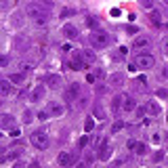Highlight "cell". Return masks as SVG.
I'll return each instance as SVG.
<instances>
[{"mask_svg": "<svg viewBox=\"0 0 168 168\" xmlns=\"http://www.w3.org/2000/svg\"><path fill=\"white\" fill-rule=\"evenodd\" d=\"M28 13L32 15L34 23H36V25H40V28L49 23V15H46V11H44L42 7H38V4H29V7H28Z\"/></svg>", "mask_w": 168, "mask_h": 168, "instance_id": "6da1fadb", "label": "cell"}, {"mask_svg": "<svg viewBox=\"0 0 168 168\" xmlns=\"http://www.w3.org/2000/svg\"><path fill=\"white\" fill-rule=\"evenodd\" d=\"M29 141H32V145H34L36 149H40V151L50 145V139H49V134L44 133V130H34L32 137H29Z\"/></svg>", "mask_w": 168, "mask_h": 168, "instance_id": "7a4b0ae2", "label": "cell"}, {"mask_svg": "<svg viewBox=\"0 0 168 168\" xmlns=\"http://www.w3.org/2000/svg\"><path fill=\"white\" fill-rule=\"evenodd\" d=\"M134 65H137V70H149V67H154V55L151 53H137L134 55Z\"/></svg>", "mask_w": 168, "mask_h": 168, "instance_id": "3957f363", "label": "cell"}, {"mask_svg": "<svg viewBox=\"0 0 168 168\" xmlns=\"http://www.w3.org/2000/svg\"><path fill=\"white\" fill-rule=\"evenodd\" d=\"M91 44L95 46V49H103V46L109 44V36L105 34L103 29H95V32L91 34Z\"/></svg>", "mask_w": 168, "mask_h": 168, "instance_id": "277c9868", "label": "cell"}, {"mask_svg": "<svg viewBox=\"0 0 168 168\" xmlns=\"http://www.w3.org/2000/svg\"><path fill=\"white\" fill-rule=\"evenodd\" d=\"M80 82H71L70 86H67V91H65V101L70 103V101H76L78 97H80Z\"/></svg>", "mask_w": 168, "mask_h": 168, "instance_id": "5b68a950", "label": "cell"}, {"mask_svg": "<svg viewBox=\"0 0 168 168\" xmlns=\"http://www.w3.org/2000/svg\"><path fill=\"white\" fill-rule=\"evenodd\" d=\"M76 160H78V154H67V151H61L59 154V164L63 168H70L71 164H76Z\"/></svg>", "mask_w": 168, "mask_h": 168, "instance_id": "8992f818", "label": "cell"}, {"mask_svg": "<svg viewBox=\"0 0 168 168\" xmlns=\"http://www.w3.org/2000/svg\"><path fill=\"white\" fill-rule=\"evenodd\" d=\"M67 67H71V70H86V65H84L82 61V55L80 53H71V63H67Z\"/></svg>", "mask_w": 168, "mask_h": 168, "instance_id": "52a82bcc", "label": "cell"}, {"mask_svg": "<svg viewBox=\"0 0 168 168\" xmlns=\"http://www.w3.org/2000/svg\"><path fill=\"white\" fill-rule=\"evenodd\" d=\"M4 128H8V130L15 128V118L11 113H2L0 116V130H4Z\"/></svg>", "mask_w": 168, "mask_h": 168, "instance_id": "ba28073f", "label": "cell"}, {"mask_svg": "<svg viewBox=\"0 0 168 168\" xmlns=\"http://www.w3.org/2000/svg\"><path fill=\"white\" fill-rule=\"evenodd\" d=\"M122 109H124V112H134V109H137V101H134L130 95H124V97H122Z\"/></svg>", "mask_w": 168, "mask_h": 168, "instance_id": "9c48e42d", "label": "cell"}, {"mask_svg": "<svg viewBox=\"0 0 168 168\" xmlns=\"http://www.w3.org/2000/svg\"><path fill=\"white\" fill-rule=\"evenodd\" d=\"M63 34H65V38H70V40H76L78 36H80V32H78L76 25H71V23H65V25H63Z\"/></svg>", "mask_w": 168, "mask_h": 168, "instance_id": "30bf717a", "label": "cell"}, {"mask_svg": "<svg viewBox=\"0 0 168 168\" xmlns=\"http://www.w3.org/2000/svg\"><path fill=\"white\" fill-rule=\"evenodd\" d=\"M99 160H109L112 158V147H109V143H107V139L103 141V145L99 147Z\"/></svg>", "mask_w": 168, "mask_h": 168, "instance_id": "8fae6325", "label": "cell"}, {"mask_svg": "<svg viewBox=\"0 0 168 168\" xmlns=\"http://www.w3.org/2000/svg\"><path fill=\"white\" fill-rule=\"evenodd\" d=\"M149 38L147 36H139V38H134V42H133V46H134V50H139V49H145V46H149Z\"/></svg>", "mask_w": 168, "mask_h": 168, "instance_id": "7c38bea8", "label": "cell"}, {"mask_svg": "<svg viewBox=\"0 0 168 168\" xmlns=\"http://www.w3.org/2000/svg\"><path fill=\"white\" fill-rule=\"evenodd\" d=\"M13 84L8 82V80H0V95H4V97H7V95H13Z\"/></svg>", "mask_w": 168, "mask_h": 168, "instance_id": "4fadbf2b", "label": "cell"}, {"mask_svg": "<svg viewBox=\"0 0 168 168\" xmlns=\"http://www.w3.org/2000/svg\"><path fill=\"white\" fill-rule=\"evenodd\" d=\"M80 55H82L84 65H88V63H95V61H97V57H95V53H92V50H82Z\"/></svg>", "mask_w": 168, "mask_h": 168, "instance_id": "5bb4252c", "label": "cell"}, {"mask_svg": "<svg viewBox=\"0 0 168 168\" xmlns=\"http://www.w3.org/2000/svg\"><path fill=\"white\" fill-rule=\"evenodd\" d=\"M63 112H65V107L61 103H50V109H49L50 116H63Z\"/></svg>", "mask_w": 168, "mask_h": 168, "instance_id": "9a60e30c", "label": "cell"}, {"mask_svg": "<svg viewBox=\"0 0 168 168\" xmlns=\"http://www.w3.org/2000/svg\"><path fill=\"white\" fill-rule=\"evenodd\" d=\"M44 92H46L44 86H36L34 91H32V101H40V99L44 97Z\"/></svg>", "mask_w": 168, "mask_h": 168, "instance_id": "2e32d148", "label": "cell"}, {"mask_svg": "<svg viewBox=\"0 0 168 168\" xmlns=\"http://www.w3.org/2000/svg\"><path fill=\"white\" fill-rule=\"evenodd\" d=\"M46 82H49L53 88H57V86L61 84V76H57V74H49V76H46Z\"/></svg>", "mask_w": 168, "mask_h": 168, "instance_id": "e0dca14e", "label": "cell"}, {"mask_svg": "<svg viewBox=\"0 0 168 168\" xmlns=\"http://www.w3.org/2000/svg\"><path fill=\"white\" fill-rule=\"evenodd\" d=\"M149 21H151L154 25H160L162 23V15L158 13V11H151V13H149Z\"/></svg>", "mask_w": 168, "mask_h": 168, "instance_id": "ac0fdd59", "label": "cell"}, {"mask_svg": "<svg viewBox=\"0 0 168 168\" xmlns=\"http://www.w3.org/2000/svg\"><path fill=\"white\" fill-rule=\"evenodd\" d=\"M23 80H25L23 74H13V76H8V82L11 84H23Z\"/></svg>", "mask_w": 168, "mask_h": 168, "instance_id": "d6986e66", "label": "cell"}, {"mask_svg": "<svg viewBox=\"0 0 168 168\" xmlns=\"http://www.w3.org/2000/svg\"><path fill=\"white\" fill-rule=\"evenodd\" d=\"M145 109H147L149 113H151V116H158V113H160V105H155V103H151V101H149Z\"/></svg>", "mask_w": 168, "mask_h": 168, "instance_id": "ffe728a7", "label": "cell"}, {"mask_svg": "<svg viewBox=\"0 0 168 168\" xmlns=\"http://www.w3.org/2000/svg\"><path fill=\"white\" fill-rule=\"evenodd\" d=\"M92 128H95V120H92V118H86V122H84V130H86V133H91Z\"/></svg>", "mask_w": 168, "mask_h": 168, "instance_id": "44dd1931", "label": "cell"}, {"mask_svg": "<svg viewBox=\"0 0 168 168\" xmlns=\"http://www.w3.org/2000/svg\"><path fill=\"white\" fill-rule=\"evenodd\" d=\"M134 149H137V154H139V155H145L147 154V145H145V143H137Z\"/></svg>", "mask_w": 168, "mask_h": 168, "instance_id": "7402d4cb", "label": "cell"}, {"mask_svg": "<svg viewBox=\"0 0 168 168\" xmlns=\"http://www.w3.org/2000/svg\"><path fill=\"white\" fill-rule=\"evenodd\" d=\"M32 118H34L32 109H25V112H23V122H25V124H29V122H32Z\"/></svg>", "mask_w": 168, "mask_h": 168, "instance_id": "603a6c76", "label": "cell"}, {"mask_svg": "<svg viewBox=\"0 0 168 168\" xmlns=\"http://www.w3.org/2000/svg\"><path fill=\"white\" fill-rule=\"evenodd\" d=\"M95 116H97L99 120H105V109L103 107H95Z\"/></svg>", "mask_w": 168, "mask_h": 168, "instance_id": "cb8c5ba5", "label": "cell"}, {"mask_svg": "<svg viewBox=\"0 0 168 168\" xmlns=\"http://www.w3.org/2000/svg\"><path fill=\"white\" fill-rule=\"evenodd\" d=\"M124 128V122H116V124L112 126V133H118V130H122Z\"/></svg>", "mask_w": 168, "mask_h": 168, "instance_id": "d4e9b609", "label": "cell"}, {"mask_svg": "<svg viewBox=\"0 0 168 168\" xmlns=\"http://www.w3.org/2000/svg\"><path fill=\"white\" fill-rule=\"evenodd\" d=\"M122 107V97H113V109H120Z\"/></svg>", "mask_w": 168, "mask_h": 168, "instance_id": "484cf974", "label": "cell"}, {"mask_svg": "<svg viewBox=\"0 0 168 168\" xmlns=\"http://www.w3.org/2000/svg\"><path fill=\"white\" fill-rule=\"evenodd\" d=\"M155 95H158V97H162V99H166V97H168V91H166V88H158V91H155Z\"/></svg>", "mask_w": 168, "mask_h": 168, "instance_id": "4316f807", "label": "cell"}, {"mask_svg": "<svg viewBox=\"0 0 168 168\" xmlns=\"http://www.w3.org/2000/svg\"><path fill=\"white\" fill-rule=\"evenodd\" d=\"M78 145H80V147H86V145H88V137H86V134H84L82 139L78 141Z\"/></svg>", "mask_w": 168, "mask_h": 168, "instance_id": "83f0119b", "label": "cell"}, {"mask_svg": "<svg viewBox=\"0 0 168 168\" xmlns=\"http://www.w3.org/2000/svg\"><path fill=\"white\" fill-rule=\"evenodd\" d=\"M126 32H128V34H139V29H137V25H126Z\"/></svg>", "mask_w": 168, "mask_h": 168, "instance_id": "f1b7e54d", "label": "cell"}, {"mask_svg": "<svg viewBox=\"0 0 168 168\" xmlns=\"http://www.w3.org/2000/svg\"><path fill=\"white\" fill-rule=\"evenodd\" d=\"M154 160H155V162H160V160H164V151H155V155H154Z\"/></svg>", "mask_w": 168, "mask_h": 168, "instance_id": "f546056e", "label": "cell"}, {"mask_svg": "<svg viewBox=\"0 0 168 168\" xmlns=\"http://www.w3.org/2000/svg\"><path fill=\"white\" fill-rule=\"evenodd\" d=\"M38 120H49V112H38Z\"/></svg>", "mask_w": 168, "mask_h": 168, "instance_id": "4dcf8cb0", "label": "cell"}, {"mask_svg": "<svg viewBox=\"0 0 168 168\" xmlns=\"http://www.w3.org/2000/svg\"><path fill=\"white\" fill-rule=\"evenodd\" d=\"M86 23H88V25H91V28H97V21L92 19V17H88V19H86Z\"/></svg>", "mask_w": 168, "mask_h": 168, "instance_id": "1f68e13d", "label": "cell"}, {"mask_svg": "<svg viewBox=\"0 0 168 168\" xmlns=\"http://www.w3.org/2000/svg\"><path fill=\"white\" fill-rule=\"evenodd\" d=\"M126 145H128V149H134V147H137V141H133V139H130L128 143H126Z\"/></svg>", "mask_w": 168, "mask_h": 168, "instance_id": "d6a6232c", "label": "cell"}, {"mask_svg": "<svg viewBox=\"0 0 168 168\" xmlns=\"http://www.w3.org/2000/svg\"><path fill=\"white\" fill-rule=\"evenodd\" d=\"M19 154H21L19 149H17V151H15V149H13V151H11V154H8V158H19Z\"/></svg>", "mask_w": 168, "mask_h": 168, "instance_id": "836d02e7", "label": "cell"}, {"mask_svg": "<svg viewBox=\"0 0 168 168\" xmlns=\"http://www.w3.org/2000/svg\"><path fill=\"white\" fill-rule=\"evenodd\" d=\"M71 13H74V11H71V8H63V17H67V15H71Z\"/></svg>", "mask_w": 168, "mask_h": 168, "instance_id": "e575fe53", "label": "cell"}, {"mask_svg": "<svg viewBox=\"0 0 168 168\" xmlns=\"http://www.w3.org/2000/svg\"><path fill=\"white\" fill-rule=\"evenodd\" d=\"M19 134H21L19 128H13V130H11V137H19Z\"/></svg>", "mask_w": 168, "mask_h": 168, "instance_id": "d590c367", "label": "cell"}, {"mask_svg": "<svg viewBox=\"0 0 168 168\" xmlns=\"http://www.w3.org/2000/svg\"><path fill=\"white\" fill-rule=\"evenodd\" d=\"M21 67H23V71H29V70H32V65H29V63H23Z\"/></svg>", "mask_w": 168, "mask_h": 168, "instance_id": "8d00e7d4", "label": "cell"}, {"mask_svg": "<svg viewBox=\"0 0 168 168\" xmlns=\"http://www.w3.org/2000/svg\"><path fill=\"white\" fill-rule=\"evenodd\" d=\"M162 49H164V53H168V40H164V44H162Z\"/></svg>", "mask_w": 168, "mask_h": 168, "instance_id": "74e56055", "label": "cell"}, {"mask_svg": "<svg viewBox=\"0 0 168 168\" xmlns=\"http://www.w3.org/2000/svg\"><path fill=\"white\" fill-rule=\"evenodd\" d=\"M28 168H40V164H38V162H32V164H29Z\"/></svg>", "mask_w": 168, "mask_h": 168, "instance_id": "f35d334b", "label": "cell"}, {"mask_svg": "<svg viewBox=\"0 0 168 168\" xmlns=\"http://www.w3.org/2000/svg\"><path fill=\"white\" fill-rule=\"evenodd\" d=\"M76 168H86V164H82V162H80V164H78Z\"/></svg>", "mask_w": 168, "mask_h": 168, "instance_id": "ab89813d", "label": "cell"}, {"mask_svg": "<svg viewBox=\"0 0 168 168\" xmlns=\"http://www.w3.org/2000/svg\"><path fill=\"white\" fill-rule=\"evenodd\" d=\"M0 63H2V65H4V63H7V59H4V57H0Z\"/></svg>", "mask_w": 168, "mask_h": 168, "instance_id": "60d3db41", "label": "cell"}, {"mask_svg": "<svg viewBox=\"0 0 168 168\" xmlns=\"http://www.w3.org/2000/svg\"><path fill=\"white\" fill-rule=\"evenodd\" d=\"M13 168H21V166H17V164H15V166H13Z\"/></svg>", "mask_w": 168, "mask_h": 168, "instance_id": "b9f144b4", "label": "cell"}]
</instances>
